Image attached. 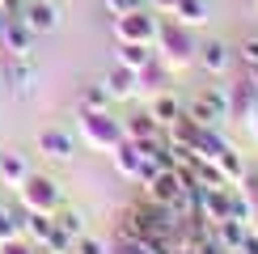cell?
Returning a JSON list of instances; mask_svg holds the SVG:
<instances>
[{
	"label": "cell",
	"mask_w": 258,
	"mask_h": 254,
	"mask_svg": "<svg viewBox=\"0 0 258 254\" xmlns=\"http://www.w3.org/2000/svg\"><path fill=\"white\" fill-rule=\"evenodd\" d=\"M237 186H241L245 204H250V225H258V169H245V178Z\"/></svg>",
	"instance_id": "cell-25"
},
{
	"label": "cell",
	"mask_w": 258,
	"mask_h": 254,
	"mask_svg": "<svg viewBox=\"0 0 258 254\" xmlns=\"http://www.w3.org/2000/svg\"><path fill=\"white\" fill-rule=\"evenodd\" d=\"M216 165H220V174L229 178V182H241V178H245V169H250V165L241 161V153H237L233 144H224L220 153H216Z\"/></svg>",
	"instance_id": "cell-22"
},
{
	"label": "cell",
	"mask_w": 258,
	"mask_h": 254,
	"mask_svg": "<svg viewBox=\"0 0 258 254\" xmlns=\"http://www.w3.org/2000/svg\"><path fill=\"white\" fill-rule=\"evenodd\" d=\"M153 55H157L153 42H119V64H123V68H136L140 72Z\"/></svg>",
	"instance_id": "cell-20"
},
{
	"label": "cell",
	"mask_w": 258,
	"mask_h": 254,
	"mask_svg": "<svg viewBox=\"0 0 258 254\" xmlns=\"http://www.w3.org/2000/svg\"><path fill=\"white\" fill-rule=\"evenodd\" d=\"M13 237H21V229H17L13 212H5V208H0V246H5V241H13Z\"/></svg>",
	"instance_id": "cell-30"
},
{
	"label": "cell",
	"mask_w": 258,
	"mask_h": 254,
	"mask_svg": "<svg viewBox=\"0 0 258 254\" xmlns=\"http://www.w3.org/2000/svg\"><path fill=\"white\" fill-rule=\"evenodd\" d=\"M102 5L110 9L114 17H119V13H132V9H140V0H102Z\"/></svg>",
	"instance_id": "cell-33"
},
{
	"label": "cell",
	"mask_w": 258,
	"mask_h": 254,
	"mask_svg": "<svg viewBox=\"0 0 258 254\" xmlns=\"http://www.w3.org/2000/svg\"><path fill=\"white\" fill-rule=\"evenodd\" d=\"M77 127H81L85 144H89L93 153H110V148L127 136V132H123V123L114 119V114L93 110V106H81V110H77Z\"/></svg>",
	"instance_id": "cell-2"
},
{
	"label": "cell",
	"mask_w": 258,
	"mask_h": 254,
	"mask_svg": "<svg viewBox=\"0 0 258 254\" xmlns=\"http://www.w3.org/2000/svg\"><path fill=\"white\" fill-rule=\"evenodd\" d=\"M9 81H13L17 93H26L30 85H34V72L26 68V59H9Z\"/></svg>",
	"instance_id": "cell-26"
},
{
	"label": "cell",
	"mask_w": 258,
	"mask_h": 254,
	"mask_svg": "<svg viewBox=\"0 0 258 254\" xmlns=\"http://www.w3.org/2000/svg\"><path fill=\"white\" fill-rule=\"evenodd\" d=\"M72 246H77V237H72L68 229H59V225H51V233H47V241H42V254H72Z\"/></svg>",
	"instance_id": "cell-24"
},
{
	"label": "cell",
	"mask_w": 258,
	"mask_h": 254,
	"mask_svg": "<svg viewBox=\"0 0 258 254\" xmlns=\"http://www.w3.org/2000/svg\"><path fill=\"white\" fill-rule=\"evenodd\" d=\"M72 254H110V246H106L102 237H89V233H81L77 246H72Z\"/></svg>",
	"instance_id": "cell-29"
},
{
	"label": "cell",
	"mask_w": 258,
	"mask_h": 254,
	"mask_svg": "<svg viewBox=\"0 0 258 254\" xmlns=\"http://www.w3.org/2000/svg\"><path fill=\"white\" fill-rule=\"evenodd\" d=\"M55 225L68 229L72 237H81V233H85V216H81V212H72V208H59V212H55Z\"/></svg>",
	"instance_id": "cell-27"
},
{
	"label": "cell",
	"mask_w": 258,
	"mask_h": 254,
	"mask_svg": "<svg viewBox=\"0 0 258 254\" xmlns=\"http://www.w3.org/2000/svg\"><path fill=\"white\" fill-rule=\"evenodd\" d=\"M81 106H93V110H106V106H110V93H106V85H89V89L81 93Z\"/></svg>",
	"instance_id": "cell-28"
},
{
	"label": "cell",
	"mask_w": 258,
	"mask_h": 254,
	"mask_svg": "<svg viewBox=\"0 0 258 254\" xmlns=\"http://www.w3.org/2000/svg\"><path fill=\"white\" fill-rule=\"evenodd\" d=\"M178 190H182L178 169H157V174H153V182L144 186V195H148V199H157V204H169V199H174Z\"/></svg>",
	"instance_id": "cell-14"
},
{
	"label": "cell",
	"mask_w": 258,
	"mask_h": 254,
	"mask_svg": "<svg viewBox=\"0 0 258 254\" xmlns=\"http://www.w3.org/2000/svg\"><path fill=\"white\" fill-rule=\"evenodd\" d=\"M245 220H233V216H224V220H216V225H212V237L220 241L224 250H237L241 246V237H245Z\"/></svg>",
	"instance_id": "cell-17"
},
{
	"label": "cell",
	"mask_w": 258,
	"mask_h": 254,
	"mask_svg": "<svg viewBox=\"0 0 258 254\" xmlns=\"http://www.w3.org/2000/svg\"><path fill=\"white\" fill-rule=\"evenodd\" d=\"M250 5H258V0H250Z\"/></svg>",
	"instance_id": "cell-41"
},
{
	"label": "cell",
	"mask_w": 258,
	"mask_h": 254,
	"mask_svg": "<svg viewBox=\"0 0 258 254\" xmlns=\"http://www.w3.org/2000/svg\"><path fill=\"white\" fill-rule=\"evenodd\" d=\"M114 34H119V42H157V21L148 13H140V9H132V13L114 17Z\"/></svg>",
	"instance_id": "cell-5"
},
{
	"label": "cell",
	"mask_w": 258,
	"mask_h": 254,
	"mask_svg": "<svg viewBox=\"0 0 258 254\" xmlns=\"http://www.w3.org/2000/svg\"><path fill=\"white\" fill-rule=\"evenodd\" d=\"M195 64L208 77H224L229 72V64H233V51H229V42H220V38H208L203 47H195Z\"/></svg>",
	"instance_id": "cell-8"
},
{
	"label": "cell",
	"mask_w": 258,
	"mask_h": 254,
	"mask_svg": "<svg viewBox=\"0 0 258 254\" xmlns=\"http://www.w3.org/2000/svg\"><path fill=\"white\" fill-rule=\"evenodd\" d=\"M169 254H195V246H169Z\"/></svg>",
	"instance_id": "cell-37"
},
{
	"label": "cell",
	"mask_w": 258,
	"mask_h": 254,
	"mask_svg": "<svg viewBox=\"0 0 258 254\" xmlns=\"http://www.w3.org/2000/svg\"><path fill=\"white\" fill-rule=\"evenodd\" d=\"M123 132L132 136V140L148 144V140H157V136L165 132V127H161V123H157V119H153V114H148V110H140V114H132V119L123 123Z\"/></svg>",
	"instance_id": "cell-16"
},
{
	"label": "cell",
	"mask_w": 258,
	"mask_h": 254,
	"mask_svg": "<svg viewBox=\"0 0 258 254\" xmlns=\"http://www.w3.org/2000/svg\"><path fill=\"white\" fill-rule=\"evenodd\" d=\"M174 17L182 21V26L199 30V26H208V5H203V0H178V5H174Z\"/></svg>",
	"instance_id": "cell-23"
},
{
	"label": "cell",
	"mask_w": 258,
	"mask_h": 254,
	"mask_svg": "<svg viewBox=\"0 0 258 254\" xmlns=\"http://www.w3.org/2000/svg\"><path fill=\"white\" fill-rule=\"evenodd\" d=\"M241 59H245V68H258V38L241 42Z\"/></svg>",
	"instance_id": "cell-32"
},
{
	"label": "cell",
	"mask_w": 258,
	"mask_h": 254,
	"mask_svg": "<svg viewBox=\"0 0 258 254\" xmlns=\"http://www.w3.org/2000/svg\"><path fill=\"white\" fill-rule=\"evenodd\" d=\"M0 38H5V13H0Z\"/></svg>",
	"instance_id": "cell-39"
},
{
	"label": "cell",
	"mask_w": 258,
	"mask_h": 254,
	"mask_svg": "<svg viewBox=\"0 0 258 254\" xmlns=\"http://www.w3.org/2000/svg\"><path fill=\"white\" fill-rule=\"evenodd\" d=\"M153 5L161 9V13H174V5H178V0H153Z\"/></svg>",
	"instance_id": "cell-36"
},
{
	"label": "cell",
	"mask_w": 258,
	"mask_h": 254,
	"mask_svg": "<svg viewBox=\"0 0 258 254\" xmlns=\"http://www.w3.org/2000/svg\"><path fill=\"white\" fill-rule=\"evenodd\" d=\"M136 81H140V89H165V81H169V68H165V64H161V55H153V59H148L144 64V68H140L136 72Z\"/></svg>",
	"instance_id": "cell-21"
},
{
	"label": "cell",
	"mask_w": 258,
	"mask_h": 254,
	"mask_svg": "<svg viewBox=\"0 0 258 254\" xmlns=\"http://www.w3.org/2000/svg\"><path fill=\"white\" fill-rule=\"evenodd\" d=\"M38 148H42L47 157H55V161H68V157L77 153L72 136H68V132H59V127H42V132H38Z\"/></svg>",
	"instance_id": "cell-12"
},
{
	"label": "cell",
	"mask_w": 258,
	"mask_h": 254,
	"mask_svg": "<svg viewBox=\"0 0 258 254\" xmlns=\"http://www.w3.org/2000/svg\"><path fill=\"white\" fill-rule=\"evenodd\" d=\"M157 42H161V64H165L169 72H182V68L195 64V34H190V26H182L174 13L157 21Z\"/></svg>",
	"instance_id": "cell-1"
},
{
	"label": "cell",
	"mask_w": 258,
	"mask_h": 254,
	"mask_svg": "<svg viewBox=\"0 0 258 254\" xmlns=\"http://www.w3.org/2000/svg\"><path fill=\"white\" fill-rule=\"evenodd\" d=\"M106 93L110 98H136L140 93V81H136V68H123V64H114L110 72H106Z\"/></svg>",
	"instance_id": "cell-13"
},
{
	"label": "cell",
	"mask_w": 258,
	"mask_h": 254,
	"mask_svg": "<svg viewBox=\"0 0 258 254\" xmlns=\"http://www.w3.org/2000/svg\"><path fill=\"white\" fill-rule=\"evenodd\" d=\"M26 178H30L26 157H21V153H0V182H5L9 190H17Z\"/></svg>",
	"instance_id": "cell-15"
},
{
	"label": "cell",
	"mask_w": 258,
	"mask_h": 254,
	"mask_svg": "<svg viewBox=\"0 0 258 254\" xmlns=\"http://www.w3.org/2000/svg\"><path fill=\"white\" fill-rule=\"evenodd\" d=\"M241 254H258V233H254V225L245 229V237H241V246H237Z\"/></svg>",
	"instance_id": "cell-35"
},
{
	"label": "cell",
	"mask_w": 258,
	"mask_h": 254,
	"mask_svg": "<svg viewBox=\"0 0 258 254\" xmlns=\"http://www.w3.org/2000/svg\"><path fill=\"white\" fill-rule=\"evenodd\" d=\"M110 161H114V169H119L123 178H136L140 165H144V144L132 140V136H123V140L110 148Z\"/></svg>",
	"instance_id": "cell-9"
},
{
	"label": "cell",
	"mask_w": 258,
	"mask_h": 254,
	"mask_svg": "<svg viewBox=\"0 0 258 254\" xmlns=\"http://www.w3.org/2000/svg\"><path fill=\"white\" fill-rule=\"evenodd\" d=\"M229 254H241V250H229Z\"/></svg>",
	"instance_id": "cell-40"
},
{
	"label": "cell",
	"mask_w": 258,
	"mask_h": 254,
	"mask_svg": "<svg viewBox=\"0 0 258 254\" xmlns=\"http://www.w3.org/2000/svg\"><path fill=\"white\" fill-rule=\"evenodd\" d=\"M148 114H153V119L165 127L169 119H178V114H182V102H178L169 89H157V93H153V102H148Z\"/></svg>",
	"instance_id": "cell-18"
},
{
	"label": "cell",
	"mask_w": 258,
	"mask_h": 254,
	"mask_svg": "<svg viewBox=\"0 0 258 254\" xmlns=\"http://www.w3.org/2000/svg\"><path fill=\"white\" fill-rule=\"evenodd\" d=\"M0 13L5 17H21L26 13V0H0Z\"/></svg>",
	"instance_id": "cell-34"
},
{
	"label": "cell",
	"mask_w": 258,
	"mask_h": 254,
	"mask_svg": "<svg viewBox=\"0 0 258 254\" xmlns=\"http://www.w3.org/2000/svg\"><path fill=\"white\" fill-rule=\"evenodd\" d=\"M195 136H199V123H195V114H190V110H182L178 119L165 123V140L174 144V148H182V153L195 148Z\"/></svg>",
	"instance_id": "cell-11"
},
{
	"label": "cell",
	"mask_w": 258,
	"mask_h": 254,
	"mask_svg": "<svg viewBox=\"0 0 258 254\" xmlns=\"http://www.w3.org/2000/svg\"><path fill=\"white\" fill-rule=\"evenodd\" d=\"M17 199H21V208L26 212H55L63 208V190L59 182H51V178H26V182L17 186Z\"/></svg>",
	"instance_id": "cell-3"
},
{
	"label": "cell",
	"mask_w": 258,
	"mask_h": 254,
	"mask_svg": "<svg viewBox=\"0 0 258 254\" xmlns=\"http://www.w3.org/2000/svg\"><path fill=\"white\" fill-rule=\"evenodd\" d=\"M0 254H38V246L30 237H13V241H5L0 246Z\"/></svg>",
	"instance_id": "cell-31"
},
{
	"label": "cell",
	"mask_w": 258,
	"mask_h": 254,
	"mask_svg": "<svg viewBox=\"0 0 258 254\" xmlns=\"http://www.w3.org/2000/svg\"><path fill=\"white\" fill-rule=\"evenodd\" d=\"M21 21H26L34 34H55V30H59V9L47 5V0H26V13H21Z\"/></svg>",
	"instance_id": "cell-10"
},
{
	"label": "cell",
	"mask_w": 258,
	"mask_h": 254,
	"mask_svg": "<svg viewBox=\"0 0 258 254\" xmlns=\"http://www.w3.org/2000/svg\"><path fill=\"white\" fill-rule=\"evenodd\" d=\"M190 114H195L199 127H220L229 119V93L224 89H203L195 98V106H190Z\"/></svg>",
	"instance_id": "cell-4"
},
{
	"label": "cell",
	"mask_w": 258,
	"mask_h": 254,
	"mask_svg": "<svg viewBox=\"0 0 258 254\" xmlns=\"http://www.w3.org/2000/svg\"><path fill=\"white\" fill-rule=\"evenodd\" d=\"M34 38H38V34H34L21 17H5V38H0V47H5L13 59H26L30 51H34Z\"/></svg>",
	"instance_id": "cell-7"
},
{
	"label": "cell",
	"mask_w": 258,
	"mask_h": 254,
	"mask_svg": "<svg viewBox=\"0 0 258 254\" xmlns=\"http://www.w3.org/2000/svg\"><path fill=\"white\" fill-rule=\"evenodd\" d=\"M229 119H237V123H250L254 119V110H258V85L245 77L237 85H229Z\"/></svg>",
	"instance_id": "cell-6"
},
{
	"label": "cell",
	"mask_w": 258,
	"mask_h": 254,
	"mask_svg": "<svg viewBox=\"0 0 258 254\" xmlns=\"http://www.w3.org/2000/svg\"><path fill=\"white\" fill-rule=\"evenodd\" d=\"M250 127H254V140H258V110H254V119H250Z\"/></svg>",
	"instance_id": "cell-38"
},
{
	"label": "cell",
	"mask_w": 258,
	"mask_h": 254,
	"mask_svg": "<svg viewBox=\"0 0 258 254\" xmlns=\"http://www.w3.org/2000/svg\"><path fill=\"white\" fill-rule=\"evenodd\" d=\"M51 225H55L51 212H26V220H21V237H30L34 246H42L47 233H51Z\"/></svg>",
	"instance_id": "cell-19"
}]
</instances>
